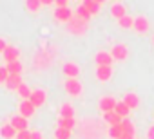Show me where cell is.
Returning a JSON list of instances; mask_svg holds the SVG:
<instances>
[{
	"label": "cell",
	"instance_id": "cell-31",
	"mask_svg": "<svg viewBox=\"0 0 154 139\" xmlns=\"http://www.w3.org/2000/svg\"><path fill=\"white\" fill-rule=\"evenodd\" d=\"M8 76H9V72L6 71V65H4V67H0V83H6Z\"/></svg>",
	"mask_w": 154,
	"mask_h": 139
},
{
	"label": "cell",
	"instance_id": "cell-22",
	"mask_svg": "<svg viewBox=\"0 0 154 139\" xmlns=\"http://www.w3.org/2000/svg\"><path fill=\"white\" fill-rule=\"evenodd\" d=\"M74 16H78V18H80V20H84V22H89V20H91V13H89V11H87L82 4H80L78 7H76Z\"/></svg>",
	"mask_w": 154,
	"mask_h": 139
},
{
	"label": "cell",
	"instance_id": "cell-19",
	"mask_svg": "<svg viewBox=\"0 0 154 139\" xmlns=\"http://www.w3.org/2000/svg\"><path fill=\"white\" fill-rule=\"evenodd\" d=\"M74 126H76V119H74V117H60V119H58V128L72 130Z\"/></svg>",
	"mask_w": 154,
	"mask_h": 139
},
{
	"label": "cell",
	"instance_id": "cell-14",
	"mask_svg": "<svg viewBox=\"0 0 154 139\" xmlns=\"http://www.w3.org/2000/svg\"><path fill=\"white\" fill-rule=\"evenodd\" d=\"M82 6L91 13V16L93 15H96L98 11H100V7H102V2H100V0H84V2H82Z\"/></svg>",
	"mask_w": 154,
	"mask_h": 139
},
{
	"label": "cell",
	"instance_id": "cell-26",
	"mask_svg": "<svg viewBox=\"0 0 154 139\" xmlns=\"http://www.w3.org/2000/svg\"><path fill=\"white\" fill-rule=\"evenodd\" d=\"M118 25H120L122 29H131V27L134 25V18H132V16H129V15H125L123 18H120V20H118Z\"/></svg>",
	"mask_w": 154,
	"mask_h": 139
},
{
	"label": "cell",
	"instance_id": "cell-20",
	"mask_svg": "<svg viewBox=\"0 0 154 139\" xmlns=\"http://www.w3.org/2000/svg\"><path fill=\"white\" fill-rule=\"evenodd\" d=\"M17 134H18V132H17L9 123H8V125H4L2 128H0V135H2L4 139H13V137H17Z\"/></svg>",
	"mask_w": 154,
	"mask_h": 139
},
{
	"label": "cell",
	"instance_id": "cell-27",
	"mask_svg": "<svg viewBox=\"0 0 154 139\" xmlns=\"http://www.w3.org/2000/svg\"><path fill=\"white\" fill-rule=\"evenodd\" d=\"M123 135V130H122V125H114L109 128V137L111 139H120Z\"/></svg>",
	"mask_w": 154,
	"mask_h": 139
},
{
	"label": "cell",
	"instance_id": "cell-15",
	"mask_svg": "<svg viewBox=\"0 0 154 139\" xmlns=\"http://www.w3.org/2000/svg\"><path fill=\"white\" fill-rule=\"evenodd\" d=\"M112 76V67H96V78L100 81H107Z\"/></svg>",
	"mask_w": 154,
	"mask_h": 139
},
{
	"label": "cell",
	"instance_id": "cell-21",
	"mask_svg": "<svg viewBox=\"0 0 154 139\" xmlns=\"http://www.w3.org/2000/svg\"><path fill=\"white\" fill-rule=\"evenodd\" d=\"M122 130H123V134H125V135H132V137H134L136 128H134V125H132V121H131L129 117H125V119L122 121Z\"/></svg>",
	"mask_w": 154,
	"mask_h": 139
},
{
	"label": "cell",
	"instance_id": "cell-1",
	"mask_svg": "<svg viewBox=\"0 0 154 139\" xmlns=\"http://www.w3.org/2000/svg\"><path fill=\"white\" fill-rule=\"evenodd\" d=\"M67 31H71L72 34H84V33H87V22L80 20L78 16H72L67 22Z\"/></svg>",
	"mask_w": 154,
	"mask_h": 139
},
{
	"label": "cell",
	"instance_id": "cell-25",
	"mask_svg": "<svg viewBox=\"0 0 154 139\" xmlns=\"http://www.w3.org/2000/svg\"><path fill=\"white\" fill-rule=\"evenodd\" d=\"M60 117H74V108L69 103H63L60 107Z\"/></svg>",
	"mask_w": 154,
	"mask_h": 139
},
{
	"label": "cell",
	"instance_id": "cell-24",
	"mask_svg": "<svg viewBox=\"0 0 154 139\" xmlns=\"http://www.w3.org/2000/svg\"><path fill=\"white\" fill-rule=\"evenodd\" d=\"M114 112H116L120 117H123V119H125V117H127V114L131 112V108H129V107H127L123 101H118V103H116V108H114Z\"/></svg>",
	"mask_w": 154,
	"mask_h": 139
},
{
	"label": "cell",
	"instance_id": "cell-35",
	"mask_svg": "<svg viewBox=\"0 0 154 139\" xmlns=\"http://www.w3.org/2000/svg\"><path fill=\"white\" fill-rule=\"evenodd\" d=\"M147 139H154V125L149 128V132H147Z\"/></svg>",
	"mask_w": 154,
	"mask_h": 139
},
{
	"label": "cell",
	"instance_id": "cell-2",
	"mask_svg": "<svg viewBox=\"0 0 154 139\" xmlns=\"http://www.w3.org/2000/svg\"><path fill=\"white\" fill-rule=\"evenodd\" d=\"M96 67H112V56H111V52H105V51H100V52H96Z\"/></svg>",
	"mask_w": 154,
	"mask_h": 139
},
{
	"label": "cell",
	"instance_id": "cell-29",
	"mask_svg": "<svg viewBox=\"0 0 154 139\" xmlns=\"http://www.w3.org/2000/svg\"><path fill=\"white\" fill-rule=\"evenodd\" d=\"M54 139H71V130L56 128V130H54Z\"/></svg>",
	"mask_w": 154,
	"mask_h": 139
},
{
	"label": "cell",
	"instance_id": "cell-3",
	"mask_svg": "<svg viewBox=\"0 0 154 139\" xmlns=\"http://www.w3.org/2000/svg\"><path fill=\"white\" fill-rule=\"evenodd\" d=\"M45 90H42V89H36V90H33L31 92V98H29V101H31V105L35 107V108H38V107H42L44 103H45Z\"/></svg>",
	"mask_w": 154,
	"mask_h": 139
},
{
	"label": "cell",
	"instance_id": "cell-39",
	"mask_svg": "<svg viewBox=\"0 0 154 139\" xmlns=\"http://www.w3.org/2000/svg\"><path fill=\"white\" fill-rule=\"evenodd\" d=\"M152 42H154V36H152Z\"/></svg>",
	"mask_w": 154,
	"mask_h": 139
},
{
	"label": "cell",
	"instance_id": "cell-33",
	"mask_svg": "<svg viewBox=\"0 0 154 139\" xmlns=\"http://www.w3.org/2000/svg\"><path fill=\"white\" fill-rule=\"evenodd\" d=\"M54 6H56V7H69V6H67V0H56Z\"/></svg>",
	"mask_w": 154,
	"mask_h": 139
},
{
	"label": "cell",
	"instance_id": "cell-4",
	"mask_svg": "<svg viewBox=\"0 0 154 139\" xmlns=\"http://www.w3.org/2000/svg\"><path fill=\"white\" fill-rule=\"evenodd\" d=\"M111 56H112V60H125L127 56H129V49L123 45V43H116L114 47H112V51H111Z\"/></svg>",
	"mask_w": 154,
	"mask_h": 139
},
{
	"label": "cell",
	"instance_id": "cell-28",
	"mask_svg": "<svg viewBox=\"0 0 154 139\" xmlns=\"http://www.w3.org/2000/svg\"><path fill=\"white\" fill-rule=\"evenodd\" d=\"M17 92L20 94V98H22V99H29V98H31V92H33V90L29 89V85L22 83V85L18 87V90H17Z\"/></svg>",
	"mask_w": 154,
	"mask_h": 139
},
{
	"label": "cell",
	"instance_id": "cell-38",
	"mask_svg": "<svg viewBox=\"0 0 154 139\" xmlns=\"http://www.w3.org/2000/svg\"><path fill=\"white\" fill-rule=\"evenodd\" d=\"M120 139H134V137H132V135H125V134H123V135H122Z\"/></svg>",
	"mask_w": 154,
	"mask_h": 139
},
{
	"label": "cell",
	"instance_id": "cell-37",
	"mask_svg": "<svg viewBox=\"0 0 154 139\" xmlns=\"http://www.w3.org/2000/svg\"><path fill=\"white\" fill-rule=\"evenodd\" d=\"M40 4H42V6H51L53 0H40Z\"/></svg>",
	"mask_w": 154,
	"mask_h": 139
},
{
	"label": "cell",
	"instance_id": "cell-32",
	"mask_svg": "<svg viewBox=\"0 0 154 139\" xmlns=\"http://www.w3.org/2000/svg\"><path fill=\"white\" fill-rule=\"evenodd\" d=\"M15 139H31V132H29V130H24V132H18Z\"/></svg>",
	"mask_w": 154,
	"mask_h": 139
},
{
	"label": "cell",
	"instance_id": "cell-36",
	"mask_svg": "<svg viewBox=\"0 0 154 139\" xmlns=\"http://www.w3.org/2000/svg\"><path fill=\"white\" fill-rule=\"evenodd\" d=\"M31 139H44L40 132H31Z\"/></svg>",
	"mask_w": 154,
	"mask_h": 139
},
{
	"label": "cell",
	"instance_id": "cell-5",
	"mask_svg": "<svg viewBox=\"0 0 154 139\" xmlns=\"http://www.w3.org/2000/svg\"><path fill=\"white\" fill-rule=\"evenodd\" d=\"M65 90L71 96H80L82 94V83L78 80H67L65 81Z\"/></svg>",
	"mask_w": 154,
	"mask_h": 139
},
{
	"label": "cell",
	"instance_id": "cell-12",
	"mask_svg": "<svg viewBox=\"0 0 154 139\" xmlns=\"http://www.w3.org/2000/svg\"><path fill=\"white\" fill-rule=\"evenodd\" d=\"M18 110H20V116L27 119V117H31V116L35 114V110H36V108H35V107L31 105V101H29V99H24V101L20 103Z\"/></svg>",
	"mask_w": 154,
	"mask_h": 139
},
{
	"label": "cell",
	"instance_id": "cell-7",
	"mask_svg": "<svg viewBox=\"0 0 154 139\" xmlns=\"http://www.w3.org/2000/svg\"><path fill=\"white\" fill-rule=\"evenodd\" d=\"M2 56H4L6 63H9V61H17L18 56H20V49H18V47H13V45H8V47L4 49Z\"/></svg>",
	"mask_w": 154,
	"mask_h": 139
},
{
	"label": "cell",
	"instance_id": "cell-13",
	"mask_svg": "<svg viewBox=\"0 0 154 139\" xmlns=\"http://www.w3.org/2000/svg\"><path fill=\"white\" fill-rule=\"evenodd\" d=\"M131 110L132 108H136V107H140V98H138V94H134V92H127L125 96H123V99H122Z\"/></svg>",
	"mask_w": 154,
	"mask_h": 139
},
{
	"label": "cell",
	"instance_id": "cell-10",
	"mask_svg": "<svg viewBox=\"0 0 154 139\" xmlns=\"http://www.w3.org/2000/svg\"><path fill=\"white\" fill-rule=\"evenodd\" d=\"M62 71H63V74H65L69 80H76V76L80 74V67L76 65V63H63Z\"/></svg>",
	"mask_w": 154,
	"mask_h": 139
},
{
	"label": "cell",
	"instance_id": "cell-8",
	"mask_svg": "<svg viewBox=\"0 0 154 139\" xmlns=\"http://www.w3.org/2000/svg\"><path fill=\"white\" fill-rule=\"evenodd\" d=\"M116 99L112 98V96H105V98H102L100 99V110L105 114V112H112L114 108H116Z\"/></svg>",
	"mask_w": 154,
	"mask_h": 139
},
{
	"label": "cell",
	"instance_id": "cell-11",
	"mask_svg": "<svg viewBox=\"0 0 154 139\" xmlns=\"http://www.w3.org/2000/svg\"><path fill=\"white\" fill-rule=\"evenodd\" d=\"M22 83H24V81H22V76H20V74H9L8 80H6V87H8L9 90H18V87H20Z\"/></svg>",
	"mask_w": 154,
	"mask_h": 139
},
{
	"label": "cell",
	"instance_id": "cell-9",
	"mask_svg": "<svg viewBox=\"0 0 154 139\" xmlns=\"http://www.w3.org/2000/svg\"><path fill=\"white\" fill-rule=\"evenodd\" d=\"M9 125H11L17 132H24V130H27V126H29L27 119H26V117H22V116H13V117H11V121H9Z\"/></svg>",
	"mask_w": 154,
	"mask_h": 139
},
{
	"label": "cell",
	"instance_id": "cell-30",
	"mask_svg": "<svg viewBox=\"0 0 154 139\" xmlns=\"http://www.w3.org/2000/svg\"><path fill=\"white\" fill-rule=\"evenodd\" d=\"M40 6H42L40 0H27V2H26V7H27L29 11H38Z\"/></svg>",
	"mask_w": 154,
	"mask_h": 139
},
{
	"label": "cell",
	"instance_id": "cell-18",
	"mask_svg": "<svg viewBox=\"0 0 154 139\" xmlns=\"http://www.w3.org/2000/svg\"><path fill=\"white\" fill-rule=\"evenodd\" d=\"M103 119H105L111 126H114V125H122V121H123V117H120L114 110H112V112H105V114H103Z\"/></svg>",
	"mask_w": 154,
	"mask_h": 139
},
{
	"label": "cell",
	"instance_id": "cell-23",
	"mask_svg": "<svg viewBox=\"0 0 154 139\" xmlns=\"http://www.w3.org/2000/svg\"><path fill=\"white\" fill-rule=\"evenodd\" d=\"M111 15L114 16V18H123L125 16V6L123 4H114L112 7H111Z\"/></svg>",
	"mask_w": 154,
	"mask_h": 139
},
{
	"label": "cell",
	"instance_id": "cell-16",
	"mask_svg": "<svg viewBox=\"0 0 154 139\" xmlns=\"http://www.w3.org/2000/svg\"><path fill=\"white\" fill-rule=\"evenodd\" d=\"M132 27H134L138 33H147V31H149V20H147L145 16H136Z\"/></svg>",
	"mask_w": 154,
	"mask_h": 139
},
{
	"label": "cell",
	"instance_id": "cell-34",
	"mask_svg": "<svg viewBox=\"0 0 154 139\" xmlns=\"http://www.w3.org/2000/svg\"><path fill=\"white\" fill-rule=\"evenodd\" d=\"M6 47H8V42H6L4 38H0V52H4Z\"/></svg>",
	"mask_w": 154,
	"mask_h": 139
},
{
	"label": "cell",
	"instance_id": "cell-6",
	"mask_svg": "<svg viewBox=\"0 0 154 139\" xmlns=\"http://www.w3.org/2000/svg\"><path fill=\"white\" fill-rule=\"evenodd\" d=\"M72 11L69 9V7H54V18L58 20V22H69L71 18H72Z\"/></svg>",
	"mask_w": 154,
	"mask_h": 139
},
{
	"label": "cell",
	"instance_id": "cell-17",
	"mask_svg": "<svg viewBox=\"0 0 154 139\" xmlns=\"http://www.w3.org/2000/svg\"><path fill=\"white\" fill-rule=\"evenodd\" d=\"M6 71H8L9 74H20V72L24 71V65H22L20 60H17V61H9V63H6Z\"/></svg>",
	"mask_w": 154,
	"mask_h": 139
}]
</instances>
